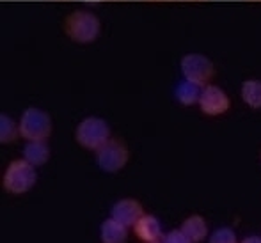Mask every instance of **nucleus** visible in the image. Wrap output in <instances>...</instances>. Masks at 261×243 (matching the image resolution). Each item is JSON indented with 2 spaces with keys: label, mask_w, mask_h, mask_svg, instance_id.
<instances>
[{
  "label": "nucleus",
  "mask_w": 261,
  "mask_h": 243,
  "mask_svg": "<svg viewBox=\"0 0 261 243\" xmlns=\"http://www.w3.org/2000/svg\"><path fill=\"white\" fill-rule=\"evenodd\" d=\"M162 243H192V241L183 234L181 229L179 231L176 229V231H171V233L164 234V236H162Z\"/></svg>",
  "instance_id": "obj_17"
},
{
  "label": "nucleus",
  "mask_w": 261,
  "mask_h": 243,
  "mask_svg": "<svg viewBox=\"0 0 261 243\" xmlns=\"http://www.w3.org/2000/svg\"><path fill=\"white\" fill-rule=\"evenodd\" d=\"M181 231L192 243H201L208 234L206 220H204L201 215H192V217H189V219L183 220Z\"/></svg>",
  "instance_id": "obj_12"
},
{
  "label": "nucleus",
  "mask_w": 261,
  "mask_h": 243,
  "mask_svg": "<svg viewBox=\"0 0 261 243\" xmlns=\"http://www.w3.org/2000/svg\"><path fill=\"white\" fill-rule=\"evenodd\" d=\"M135 236L141 241L149 243V241H160L162 240V224L155 215H142L137 220V224L134 226Z\"/></svg>",
  "instance_id": "obj_9"
},
{
  "label": "nucleus",
  "mask_w": 261,
  "mask_h": 243,
  "mask_svg": "<svg viewBox=\"0 0 261 243\" xmlns=\"http://www.w3.org/2000/svg\"><path fill=\"white\" fill-rule=\"evenodd\" d=\"M20 137L25 141H46L52 135V117L38 106H29L20 117Z\"/></svg>",
  "instance_id": "obj_3"
},
{
  "label": "nucleus",
  "mask_w": 261,
  "mask_h": 243,
  "mask_svg": "<svg viewBox=\"0 0 261 243\" xmlns=\"http://www.w3.org/2000/svg\"><path fill=\"white\" fill-rule=\"evenodd\" d=\"M199 109L203 114H206L210 117L215 116H222L229 110V96L226 94V91L220 89L219 86H204L201 91V98H199Z\"/></svg>",
  "instance_id": "obj_7"
},
{
  "label": "nucleus",
  "mask_w": 261,
  "mask_h": 243,
  "mask_svg": "<svg viewBox=\"0 0 261 243\" xmlns=\"http://www.w3.org/2000/svg\"><path fill=\"white\" fill-rule=\"evenodd\" d=\"M36 181H38L36 167L32 164H29L25 158L11 161L2 176L4 190L14 195L27 194L36 185Z\"/></svg>",
  "instance_id": "obj_2"
},
{
  "label": "nucleus",
  "mask_w": 261,
  "mask_h": 243,
  "mask_svg": "<svg viewBox=\"0 0 261 243\" xmlns=\"http://www.w3.org/2000/svg\"><path fill=\"white\" fill-rule=\"evenodd\" d=\"M100 238L103 243H126L128 227L110 217V219H107L105 222L101 224Z\"/></svg>",
  "instance_id": "obj_11"
},
{
  "label": "nucleus",
  "mask_w": 261,
  "mask_h": 243,
  "mask_svg": "<svg viewBox=\"0 0 261 243\" xmlns=\"http://www.w3.org/2000/svg\"><path fill=\"white\" fill-rule=\"evenodd\" d=\"M240 94L245 105H249L251 109H261V80L258 78L245 80L242 84Z\"/></svg>",
  "instance_id": "obj_14"
},
{
  "label": "nucleus",
  "mask_w": 261,
  "mask_h": 243,
  "mask_svg": "<svg viewBox=\"0 0 261 243\" xmlns=\"http://www.w3.org/2000/svg\"><path fill=\"white\" fill-rule=\"evenodd\" d=\"M144 215V208L137 199H121L110 209V217L126 227H134L137 220Z\"/></svg>",
  "instance_id": "obj_8"
},
{
  "label": "nucleus",
  "mask_w": 261,
  "mask_h": 243,
  "mask_svg": "<svg viewBox=\"0 0 261 243\" xmlns=\"http://www.w3.org/2000/svg\"><path fill=\"white\" fill-rule=\"evenodd\" d=\"M149 243H162V241H149Z\"/></svg>",
  "instance_id": "obj_19"
},
{
  "label": "nucleus",
  "mask_w": 261,
  "mask_h": 243,
  "mask_svg": "<svg viewBox=\"0 0 261 243\" xmlns=\"http://www.w3.org/2000/svg\"><path fill=\"white\" fill-rule=\"evenodd\" d=\"M130 160V151L121 139L110 137L100 149L96 151V164L103 172L114 174L126 167Z\"/></svg>",
  "instance_id": "obj_5"
},
{
  "label": "nucleus",
  "mask_w": 261,
  "mask_h": 243,
  "mask_svg": "<svg viewBox=\"0 0 261 243\" xmlns=\"http://www.w3.org/2000/svg\"><path fill=\"white\" fill-rule=\"evenodd\" d=\"M201 91H203V87L201 86H197V84L183 78L181 82H178V86H176L174 96H176V99H178L179 105L192 106V105H197V103H199Z\"/></svg>",
  "instance_id": "obj_13"
},
{
  "label": "nucleus",
  "mask_w": 261,
  "mask_h": 243,
  "mask_svg": "<svg viewBox=\"0 0 261 243\" xmlns=\"http://www.w3.org/2000/svg\"><path fill=\"white\" fill-rule=\"evenodd\" d=\"M210 243H238L237 234L229 227H220L210 236Z\"/></svg>",
  "instance_id": "obj_16"
},
{
  "label": "nucleus",
  "mask_w": 261,
  "mask_h": 243,
  "mask_svg": "<svg viewBox=\"0 0 261 243\" xmlns=\"http://www.w3.org/2000/svg\"><path fill=\"white\" fill-rule=\"evenodd\" d=\"M62 31L79 45H89L96 41L101 32V21L93 11L87 9H75L64 18L62 21Z\"/></svg>",
  "instance_id": "obj_1"
},
{
  "label": "nucleus",
  "mask_w": 261,
  "mask_h": 243,
  "mask_svg": "<svg viewBox=\"0 0 261 243\" xmlns=\"http://www.w3.org/2000/svg\"><path fill=\"white\" fill-rule=\"evenodd\" d=\"M110 139V126L105 119L89 116L79 123L75 130V141L89 151H98Z\"/></svg>",
  "instance_id": "obj_4"
},
{
  "label": "nucleus",
  "mask_w": 261,
  "mask_h": 243,
  "mask_svg": "<svg viewBox=\"0 0 261 243\" xmlns=\"http://www.w3.org/2000/svg\"><path fill=\"white\" fill-rule=\"evenodd\" d=\"M23 158L34 167H41L50 160V146L46 141H27L23 146Z\"/></svg>",
  "instance_id": "obj_10"
},
{
  "label": "nucleus",
  "mask_w": 261,
  "mask_h": 243,
  "mask_svg": "<svg viewBox=\"0 0 261 243\" xmlns=\"http://www.w3.org/2000/svg\"><path fill=\"white\" fill-rule=\"evenodd\" d=\"M20 137V124L14 123L13 117L7 114L0 116V142L2 144H11Z\"/></svg>",
  "instance_id": "obj_15"
},
{
  "label": "nucleus",
  "mask_w": 261,
  "mask_h": 243,
  "mask_svg": "<svg viewBox=\"0 0 261 243\" xmlns=\"http://www.w3.org/2000/svg\"><path fill=\"white\" fill-rule=\"evenodd\" d=\"M179 69L183 73V78L190 80L201 87L208 86V82L215 75V66H213L212 59L204 53H197V51L183 55L181 62H179Z\"/></svg>",
  "instance_id": "obj_6"
},
{
  "label": "nucleus",
  "mask_w": 261,
  "mask_h": 243,
  "mask_svg": "<svg viewBox=\"0 0 261 243\" xmlns=\"http://www.w3.org/2000/svg\"><path fill=\"white\" fill-rule=\"evenodd\" d=\"M242 243H261V238L259 236H247Z\"/></svg>",
  "instance_id": "obj_18"
}]
</instances>
